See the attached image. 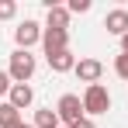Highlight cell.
I'll list each match as a JSON object with an SVG mask.
<instances>
[{"instance_id": "obj_1", "label": "cell", "mask_w": 128, "mask_h": 128, "mask_svg": "<svg viewBox=\"0 0 128 128\" xmlns=\"http://www.w3.org/2000/svg\"><path fill=\"white\" fill-rule=\"evenodd\" d=\"M83 111H86V118H97V114L111 111V94H107L104 83H90L83 90Z\"/></svg>"}, {"instance_id": "obj_2", "label": "cell", "mask_w": 128, "mask_h": 128, "mask_svg": "<svg viewBox=\"0 0 128 128\" xmlns=\"http://www.w3.org/2000/svg\"><path fill=\"white\" fill-rule=\"evenodd\" d=\"M56 114H59V121H62L66 128L80 125V121L86 118V111H83V97H76V94H62V97H59V104H56Z\"/></svg>"}, {"instance_id": "obj_3", "label": "cell", "mask_w": 128, "mask_h": 128, "mask_svg": "<svg viewBox=\"0 0 128 128\" xmlns=\"http://www.w3.org/2000/svg\"><path fill=\"white\" fill-rule=\"evenodd\" d=\"M35 56L31 52H24V48H14V56H10V66H7V73H10V80L14 83H28L31 76H35Z\"/></svg>"}, {"instance_id": "obj_4", "label": "cell", "mask_w": 128, "mask_h": 128, "mask_svg": "<svg viewBox=\"0 0 128 128\" xmlns=\"http://www.w3.org/2000/svg\"><path fill=\"white\" fill-rule=\"evenodd\" d=\"M42 31H45V28H42L38 21H24V24H18V28H14V42H18V48H24V52H28L35 42H42Z\"/></svg>"}, {"instance_id": "obj_5", "label": "cell", "mask_w": 128, "mask_h": 128, "mask_svg": "<svg viewBox=\"0 0 128 128\" xmlns=\"http://www.w3.org/2000/svg\"><path fill=\"white\" fill-rule=\"evenodd\" d=\"M42 45H45V56L66 52V48H69V31H59V28H45V31H42Z\"/></svg>"}, {"instance_id": "obj_6", "label": "cell", "mask_w": 128, "mask_h": 128, "mask_svg": "<svg viewBox=\"0 0 128 128\" xmlns=\"http://www.w3.org/2000/svg\"><path fill=\"white\" fill-rule=\"evenodd\" d=\"M73 73H76V76H80V80H83L86 86H90V83H100V73H104V62H100V59H80Z\"/></svg>"}, {"instance_id": "obj_7", "label": "cell", "mask_w": 128, "mask_h": 128, "mask_svg": "<svg viewBox=\"0 0 128 128\" xmlns=\"http://www.w3.org/2000/svg\"><path fill=\"white\" fill-rule=\"evenodd\" d=\"M104 28H107V35H118V38H125L128 35V10H107L104 14Z\"/></svg>"}, {"instance_id": "obj_8", "label": "cell", "mask_w": 128, "mask_h": 128, "mask_svg": "<svg viewBox=\"0 0 128 128\" xmlns=\"http://www.w3.org/2000/svg\"><path fill=\"white\" fill-rule=\"evenodd\" d=\"M45 59H48V69H52V73H73L76 62H80L69 48H66V52H56V56H45Z\"/></svg>"}, {"instance_id": "obj_9", "label": "cell", "mask_w": 128, "mask_h": 128, "mask_svg": "<svg viewBox=\"0 0 128 128\" xmlns=\"http://www.w3.org/2000/svg\"><path fill=\"white\" fill-rule=\"evenodd\" d=\"M7 97H10V104L18 107V111H24V107H31V100H35V90H31L28 83H14Z\"/></svg>"}, {"instance_id": "obj_10", "label": "cell", "mask_w": 128, "mask_h": 128, "mask_svg": "<svg viewBox=\"0 0 128 128\" xmlns=\"http://www.w3.org/2000/svg\"><path fill=\"white\" fill-rule=\"evenodd\" d=\"M45 28H59V31H66L69 28V7H59V4H48V18H45Z\"/></svg>"}, {"instance_id": "obj_11", "label": "cell", "mask_w": 128, "mask_h": 128, "mask_svg": "<svg viewBox=\"0 0 128 128\" xmlns=\"http://www.w3.org/2000/svg\"><path fill=\"white\" fill-rule=\"evenodd\" d=\"M31 125L35 128H62V121H59V114L52 107H42V111H35V121Z\"/></svg>"}, {"instance_id": "obj_12", "label": "cell", "mask_w": 128, "mask_h": 128, "mask_svg": "<svg viewBox=\"0 0 128 128\" xmlns=\"http://www.w3.org/2000/svg\"><path fill=\"white\" fill-rule=\"evenodd\" d=\"M18 121H21V111H18V107L10 104V100L0 104V128H14Z\"/></svg>"}, {"instance_id": "obj_13", "label": "cell", "mask_w": 128, "mask_h": 128, "mask_svg": "<svg viewBox=\"0 0 128 128\" xmlns=\"http://www.w3.org/2000/svg\"><path fill=\"white\" fill-rule=\"evenodd\" d=\"M14 14H18V4L14 0H0V21H10Z\"/></svg>"}, {"instance_id": "obj_14", "label": "cell", "mask_w": 128, "mask_h": 128, "mask_svg": "<svg viewBox=\"0 0 128 128\" xmlns=\"http://www.w3.org/2000/svg\"><path fill=\"white\" fill-rule=\"evenodd\" d=\"M114 73H118V76H121V80L128 83V56H125V52H121V56L114 59Z\"/></svg>"}, {"instance_id": "obj_15", "label": "cell", "mask_w": 128, "mask_h": 128, "mask_svg": "<svg viewBox=\"0 0 128 128\" xmlns=\"http://www.w3.org/2000/svg\"><path fill=\"white\" fill-rule=\"evenodd\" d=\"M90 10V0H69V14H86Z\"/></svg>"}, {"instance_id": "obj_16", "label": "cell", "mask_w": 128, "mask_h": 128, "mask_svg": "<svg viewBox=\"0 0 128 128\" xmlns=\"http://www.w3.org/2000/svg\"><path fill=\"white\" fill-rule=\"evenodd\" d=\"M10 86H14L10 73H4V69H0V97H4V94H10Z\"/></svg>"}, {"instance_id": "obj_17", "label": "cell", "mask_w": 128, "mask_h": 128, "mask_svg": "<svg viewBox=\"0 0 128 128\" xmlns=\"http://www.w3.org/2000/svg\"><path fill=\"white\" fill-rule=\"evenodd\" d=\"M73 128H97V125H94V118H83L80 125H73Z\"/></svg>"}, {"instance_id": "obj_18", "label": "cell", "mask_w": 128, "mask_h": 128, "mask_svg": "<svg viewBox=\"0 0 128 128\" xmlns=\"http://www.w3.org/2000/svg\"><path fill=\"white\" fill-rule=\"evenodd\" d=\"M121 52H125V56H128V35H125V38H121Z\"/></svg>"}, {"instance_id": "obj_19", "label": "cell", "mask_w": 128, "mask_h": 128, "mask_svg": "<svg viewBox=\"0 0 128 128\" xmlns=\"http://www.w3.org/2000/svg\"><path fill=\"white\" fill-rule=\"evenodd\" d=\"M14 128H35V125H31V121H18Z\"/></svg>"}, {"instance_id": "obj_20", "label": "cell", "mask_w": 128, "mask_h": 128, "mask_svg": "<svg viewBox=\"0 0 128 128\" xmlns=\"http://www.w3.org/2000/svg\"><path fill=\"white\" fill-rule=\"evenodd\" d=\"M125 10H128V7H125Z\"/></svg>"}]
</instances>
